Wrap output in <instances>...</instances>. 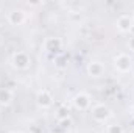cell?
Segmentation results:
<instances>
[{"label":"cell","mask_w":134,"mask_h":133,"mask_svg":"<svg viewBox=\"0 0 134 133\" xmlns=\"http://www.w3.org/2000/svg\"><path fill=\"white\" fill-rule=\"evenodd\" d=\"M130 45L133 47V50H134V38H133V39H131V42H130Z\"/></svg>","instance_id":"cell-12"},{"label":"cell","mask_w":134,"mask_h":133,"mask_svg":"<svg viewBox=\"0 0 134 133\" xmlns=\"http://www.w3.org/2000/svg\"><path fill=\"white\" fill-rule=\"evenodd\" d=\"M28 63H30V58H28L27 53H24V52H19V53H16V55L13 57V64H14V67L25 69V67L28 66Z\"/></svg>","instance_id":"cell-5"},{"label":"cell","mask_w":134,"mask_h":133,"mask_svg":"<svg viewBox=\"0 0 134 133\" xmlns=\"http://www.w3.org/2000/svg\"><path fill=\"white\" fill-rule=\"evenodd\" d=\"M117 27L120 32H128L131 28V19L128 16H122L119 21H117Z\"/></svg>","instance_id":"cell-9"},{"label":"cell","mask_w":134,"mask_h":133,"mask_svg":"<svg viewBox=\"0 0 134 133\" xmlns=\"http://www.w3.org/2000/svg\"><path fill=\"white\" fill-rule=\"evenodd\" d=\"M36 100H37V105H39V106H42V108H48V106L52 105V102H53V97H52V94H50L47 89H42V91L37 93Z\"/></svg>","instance_id":"cell-2"},{"label":"cell","mask_w":134,"mask_h":133,"mask_svg":"<svg viewBox=\"0 0 134 133\" xmlns=\"http://www.w3.org/2000/svg\"><path fill=\"white\" fill-rule=\"evenodd\" d=\"M24 21H25L24 11H13V13H9V22H11L13 25H19V24H22Z\"/></svg>","instance_id":"cell-8"},{"label":"cell","mask_w":134,"mask_h":133,"mask_svg":"<svg viewBox=\"0 0 134 133\" xmlns=\"http://www.w3.org/2000/svg\"><path fill=\"white\" fill-rule=\"evenodd\" d=\"M92 116L97 119V121H106L109 116H111V110L106 106V105H95L94 108H92Z\"/></svg>","instance_id":"cell-1"},{"label":"cell","mask_w":134,"mask_h":133,"mask_svg":"<svg viewBox=\"0 0 134 133\" xmlns=\"http://www.w3.org/2000/svg\"><path fill=\"white\" fill-rule=\"evenodd\" d=\"M115 67L120 70V72H126V70H130V67H131V58L130 57H126V55H119V57H115Z\"/></svg>","instance_id":"cell-3"},{"label":"cell","mask_w":134,"mask_h":133,"mask_svg":"<svg viewBox=\"0 0 134 133\" xmlns=\"http://www.w3.org/2000/svg\"><path fill=\"white\" fill-rule=\"evenodd\" d=\"M45 49L48 52H56L61 49V39L59 38H48L45 41Z\"/></svg>","instance_id":"cell-6"},{"label":"cell","mask_w":134,"mask_h":133,"mask_svg":"<svg viewBox=\"0 0 134 133\" xmlns=\"http://www.w3.org/2000/svg\"><path fill=\"white\" fill-rule=\"evenodd\" d=\"M131 133H134V129H133V132H131Z\"/></svg>","instance_id":"cell-16"},{"label":"cell","mask_w":134,"mask_h":133,"mask_svg":"<svg viewBox=\"0 0 134 133\" xmlns=\"http://www.w3.org/2000/svg\"><path fill=\"white\" fill-rule=\"evenodd\" d=\"M87 72L92 75V77H100L103 74V66L100 63H91L89 67H87Z\"/></svg>","instance_id":"cell-10"},{"label":"cell","mask_w":134,"mask_h":133,"mask_svg":"<svg viewBox=\"0 0 134 133\" xmlns=\"http://www.w3.org/2000/svg\"><path fill=\"white\" fill-rule=\"evenodd\" d=\"M108 133H123V127L117 125V124H112V125L108 127Z\"/></svg>","instance_id":"cell-11"},{"label":"cell","mask_w":134,"mask_h":133,"mask_svg":"<svg viewBox=\"0 0 134 133\" xmlns=\"http://www.w3.org/2000/svg\"><path fill=\"white\" fill-rule=\"evenodd\" d=\"M11 133H20V132H11Z\"/></svg>","instance_id":"cell-15"},{"label":"cell","mask_w":134,"mask_h":133,"mask_svg":"<svg viewBox=\"0 0 134 133\" xmlns=\"http://www.w3.org/2000/svg\"><path fill=\"white\" fill-rule=\"evenodd\" d=\"M131 111H133V116H134V106H133V110H131Z\"/></svg>","instance_id":"cell-13"},{"label":"cell","mask_w":134,"mask_h":133,"mask_svg":"<svg viewBox=\"0 0 134 133\" xmlns=\"http://www.w3.org/2000/svg\"><path fill=\"white\" fill-rule=\"evenodd\" d=\"M13 100V93L8 89V88H2L0 89V105H9Z\"/></svg>","instance_id":"cell-7"},{"label":"cell","mask_w":134,"mask_h":133,"mask_svg":"<svg viewBox=\"0 0 134 133\" xmlns=\"http://www.w3.org/2000/svg\"><path fill=\"white\" fill-rule=\"evenodd\" d=\"M73 103H75V106L78 110H86L89 106V103H91V97L86 93H80V94H76L73 97Z\"/></svg>","instance_id":"cell-4"},{"label":"cell","mask_w":134,"mask_h":133,"mask_svg":"<svg viewBox=\"0 0 134 133\" xmlns=\"http://www.w3.org/2000/svg\"><path fill=\"white\" fill-rule=\"evenodd\" d=\"M0 44H2V36H0Z\"/></svg>","instance_id":"cell-14"}]
</instances>
